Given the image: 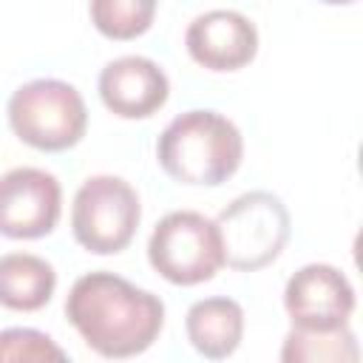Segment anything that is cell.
<instances>
[{
  "label": "cell",
  "mask_w": 363,
  "mask_h": 363,
  "mask_svg": "<svg viewBox=\"0 0 363 363\" xmlns=\"http://www.w3.org/2000/svg\"><path fill=\"white\" fill-rule=\"evenodd\" d=\"M65 318L88 349L111 360H125L156 343L164 326V303L156 292L139 289L108 269H96L71 284Z\"/></svg>",
  "instance_id": "1"
},
{
  "label": "cell",
  "mask_w": 363,
  "mask_h": 363,
  "mask_svg": "<svg viewBox=\"0 0 363 363\" xmlns=\"http://www.w3.org/2000/svg\"><path fill=\"white\" fill-rule=\"evenodd\" d=\"M156 159L179 184L218 187L241 167L244 136L224 113L193 108L167 122L156 142Z\"/></svg>",
  "instance_id": "2"
},
{
  "label": "cell",
  "mask_w": 363,
  "mask_h": 363,
  "mask_svg": "<svg viewBox=\"0 0 363 363\" xmlns=\"http://www.w3.org/2000/svg\"><path fill=\"white\" fill-rule=\"evenodd\" d=\"M9 125L20 142L43 153H60L82 142L88 108L82 94L62 79L40 77L20 85L6 105Z\"/></svg>",
  "instance_id": "3"
},
{
  "label": "cell",
  "mask_w": 363,
  "mask_h": 363,
  "mask_svg": "<svg viewBox=\"0 0 363 363\" xmlns=\"http://www.w3.org/2000/svg\"><path fill=\"white\" fill-rule=\"evenodd\" d=\"M224 264L238 272H255L269 267L292 235V218L286 204L269 190H250L233 199L218 216Z\"/></svg>",
  "instance_id": "4"
},
{
  "label": "cell",
  "mask_w": 363,
  "mask_h": 363,
  "mask_svg": "<svg viewBox=\"0 0 363 363\" xmlns=\"http://www.w3.org/2000/svg\"><path fill=\"white\" fill-rule=\"evenodd\" d=\"M147 261L176 286H196L216 278L224 267L216 221L196 210H173L162 216L147 238Z\"/></svg>",
  "instance_id": "5"
},
{
  "label": "cell",
  "mask_w": 363,
  "mask_h": 363,
  "mask_svg": "<svg viewBox=\"0 0 363 363\" xmlns=\"http://www.w3.org/2000/svg\"><path fill=\"white\" fill-rule=\"evenodd\" d=\"M142 221L139 193L122 176H88L74 193L71 233L77 244L94 255L122 252Z\"/></svg>",
  "instance_id": "6"
},
{
  "label": "cell",
  "mask_w": 363,
  "mask_h": 363,
  "mask_svg": "<svg viewBox=\"0 0 363 363\" xmlns=\"http://www.w3.org/2000/svg\"><path fill=\"white\" fill-rule=\"evenodd\" d=\"M62 216V187L40 167H11L0 176V235L31 241L48 235Z\"/></svg>",
  "instance_id": "7"
},
{
  "label": "cell",
  "mask_w": 363,
  "mask_h": 363,
  "mask_svg": "<svg viewBox=\"0 0 363 363\" xmlns=\"http://www.w3.org/2000/svg\"><path fill=\"white\" fill-rule=\"evenodd\" d=\"M354 286L332 264H306L284 286V309L292 326L329 329L349 323L354 312Z\"/></svg>",
  "instance_id": "8"
},
{
  "label": "cell",
  "mask_w": 363,
  "mask_h": 363,
  "mask_svg": "<svg viewBox=\"0 0 363 363\" xmlns=\"http://www.w3.org/2000/svg\"><path fill=\"white\" fill-rule=\"evenodd\" d=\"M184 48L190 60L207 71H238L258 54V28L235 9H213L190 20Z\"/></svg>",
  "instance_id": "9"
},
{
  "label": "cell",
  "mask_w": 363,
  "mask_h": 363,
  "mask_svg": "<svg viewBox=\"0 0 363 363\" xmlns=\"http://www.w3.org/2000/svg\"><path fill=\"white\" fill-rule=\"evenodd\" d=\"M102 105L119 119H147L170 96L167 74L150 57L125 54L111 60L96 79Z\"/></svg>",
  "instance_id": "10"
},
{
  "label": "cell",
  "mask_w": 363,
  "mask_h": 363,
  "mask_svg": "<svg viewBox=\"0 0 363 363\" xmlns=\"http://www.w3.org/2000/svg\"><path fill=\"white\" fill-rule=\"evenodd\" d=\"M184 332L190 346L210 357L224 360L230 357L244 337V309L238 301L216 295L196 301L184 315Z\"/></svg>",
  "instance_id": "11"
},
{
  "label": "cell",
  "mask_w": 363,
  "mask_h": 363,
  "mask_svg": "<svg viewBox=\"0 0 363 363\" xmlns=\"http://www.w3.org/2000/svg\"><path fill=\"white\" fill-rule=\"evenodd\" d=\"M57 289L54 267L34 252L0 255V306L11 312L43 309Z\"/></svg>",
  "instance_id": "12"
},
{
  "label": "cell",
  "mask_w": 363,
  "mask_h": 363,
  "mask_svg": "<svg viewBox=\"0 0 363 363\" xmlns=\"http://www.w3.org/2000/svg\"><path fill=\"white\" fill-rule=\"evenodd\" d=\"M357 357L360 349L349 323L329 329L292 326L281 346L284 363H354Z\"/></svg>",
  "instance_id": "13"
},
{
  "label": "cell",
  "mask_w": 363,
  "mask_h": 363,
  "mask_svg": "<svg viewBox=\"0 0 363 363\" xmlns=\"http://www.w3.org/2000/svg\"><path fill=\"white\" fill-rule=\"evenodd\" d=\"M94 28L108 40H136L156 17V0H91L88 3Z\"/></svg>",
  "instance_id": "14"
},
{
  "label": "cell",
  "mask_w": 363,
  "mask_h": 363,
  "mask_svg": "<svg viewBox=\"0 0 363 363\" xmlns=\"http://www.w3.org/2000/svg\"><path fill=\"white\" fill-rule=\"evenodd\" d=\"M65 357H68L65 349H60L40 329H28V326L0 329V363L6 360L40 363V360H65Z\"/></svg>",
  "instance_id": "15"
},
{
  "label": "cell",
  "mask_w": 363,
  "mask_h": 363,
  "mask_svg": "<svg viewBox=\"0 0 363 363\" xmlns=\"http://www.w3.org/2000/svg\"><path fill=\"white\" fill-rule=\"evenodd\" d=\"M320 3H329V6H346V3H352V0H320Z\"/></svg>",
  "instance_id": "16"
}]
</instances>
